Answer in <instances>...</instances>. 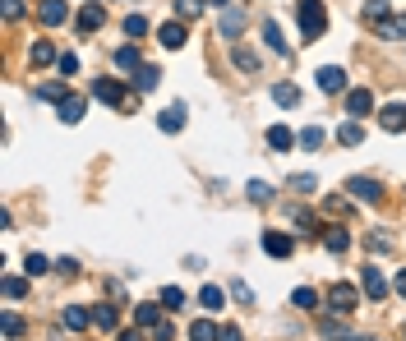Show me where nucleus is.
I'll return each instance as SVG.
<instances>
[{"label": "nucleus", "mask_w": 406, "mask_h": 341, "mask_svg": "<svg viewBox=\"0 0 406 341\" xmlns=\"http://www.w3.org/2000/svg\"><path fill=\"white\" fill-rule=\"evenodd\" d=\"M296 19H301V37L305 42H318V37H323V28H328L323 0H301V5H296Z\"/></svg>", "instance_id": "nucleus-1"}, {"label": "nucleus", "mask_w": 406, "mask_h": 341, "mask_svg": "<svg viewBox=\"0 0 406 341\" xmlns=\"http://www.w3.org/2000/svg\"><path fill=\"white\" fill-rule=\"evenodd\" d=\"M93 97L106 106H115V111H130L134 106V88H125L120 79H93Z\"/></svg>", "instance_id": "nucleus-2"}, {"label": "nucleus", "mask_w": 406, "mask_h": 341, "mask_svg": "<svg viewBox=\"0 0 406 341\" xmlns=\"http://www.w3.org/2000/svg\"><path fill=\"white\" fill-rule=\"evenodd\" d=\"M355 305H360V295H355L351 281H337V286L328 290V309H337V314H351Z\"/></svg>", "instance_id": "nucleus-3"}, {"label": "nucleus", "mask_w": 406, "mask_h": 341, "mask_svg": "<svg viewBox=\"0 0 406 341\" xmlns=\"http://www.w3.org/2000/svg\"><path fill=\"white\" fill-rule=\"evenodd\" d=\"M346 194H351V199H360V203H379V199H383L379 180H370V175H351V180H346Z\"/></svg>", "instance_id": "nucleus-4"}, {"label": "nucleus", "mask_w": 406, "mask_h": 341, "mask_svg": "<svg viewBox=\"0 0 406 341\" xmlns=\"http://www.w3.org/2000/svg\"><path fill=\"white\" fill-rule=\"evenodd\" d=\"M264 254L268 258H291L296 254V240L286 231H264Z\"/></svg>", "instance_id": "nucleus-5"}, {"label": "nucleus", "mask_w": 406, "mask_h": 341, "mask_svg": "<svg viewBox=\"0 0 406 341\" xmlns=\"http://www.w3.org/2000/svg\"><path fill=\"white\" fill-rule=\"evenodd\" d=\"M185 125H189V111H185V102H171L167 111L157 115V130H162V134H180Z\"/></svg>", "instance_id": "nucleus-6"}, {"label": "nucleus", "mask_w": 406, "mask_h": 341, "mask_svg": "<svg viewBox=\"0 0 406 341\" xmlns=\"http://www.w3.org/2000/svg\"><path fill=\"white\" fill-rule=\"evenodd\" d=\"M379 130H388V134H402V130H406V102L379 106Z\"/></svg>", "instance_id": "nucleus-7"}, {"label": "nucleus", "mask_w": 406, "mask_h": 341, "mask_svg": "<svg viewBox=\"0 0 406 341\" xmlns=\"http://www.w3.org/2000/svg\"><path fill=\"white\" fill-rule=\"evenodd\" d=\"M360 290H365V300H388V281H383V272L374 263L360 272Z\"/></svg>", "instance_id": "nucleus-8"}, {"label": "nucleus", "mask_w": 406, "mask_h": 341, "mask_svg": "<svg viewBox=\"0 0 406 341\" xmlns=\"http://www.w3.org/2000/svg\"><path fill=\"white\" fill-rule=\"evenodd\" d=\"M370 111H374V93L370 88H351V93H346V115L360 120V115H370Z\"/></svg>", "instance_id": "nucleus-9"}, {"label": "nucleus", "mask_w": 406, "mask_h": 341, "mask_svg": "<svg viewBox=\"0 0 406 341\" xmlns=\"http://www.w3.org/2000/svg\"><path fill=\"white\" fill-rule=\"evenodd\" d=\"M268 148L291 152V148H301V134H291V125H273V130H268Z\"/></svg>", "instance_id": "nucleus-10"}, {"label": "nucleus", "mask_w": 406, "mask_h": 341, "mask_svg": "<svg viewBox=\"0 0 406 341\" xmlns=\"http://www.w3.org/2000/svg\"><path fill=\"white\" fill-rule=\"evenodd\" d=\"M314 83L323 88L328 97H333V93H346V70H337V65H323V70L314 74Z\"/></svg>", "instance_id": "nucleus-11"}, {"label": "nucleus", "mask_w": 406, "mask_h": 341, "mask_svg": "<svg viewBox=\"0 0 406 341\" xmlns=\"http://www.w3.org/2000/svg\"><path fill=\"white\" fill-rule=\"evenodd\" d=\"M37 19H42L46 28H61L65 19H70V5H65V0H42V5H37Z\"/></svg>", "instance_id": "nucleus-12"}, {"label": "nucleus", "mask_w": 406, "mask_h": 341, "mask_svg": "<svg viewBox=\"0 0 406 341\" xmlns=\"http://www.w3.org/2000/svg\"><path fill=\"white\" fill-rule=\"evenodd\" d=\"M157 42L167 46V51H180V46L189 42V33H185V19H176V23H162V33H157Z\"/></svg>", "instance_id": "nucleus-13"}, {"label": "nucleus", "mask_w": 406, "mask_h": 341, "mask_svg": "<svg viewBox=\"0 0 406 341\" xmlns=\"http://www.w3.org/2000/svg\"><path fill=\"white\" fill-rule=\"evenodd\" d=\"M74 23H79V33H98V28L106 23V9L98 5V0H88V5L79 9V19H74Z\"/></svg>", "instance_id": "nucleus-14"}, {"label": "nucleus", "mask_w": 406, "mask_h": 341, "mask_svg": "<svg viewBox=\"0 0 406 341\" xmlns=\"http://www.w3.org/2000/svg\"><path fill=\"white\" fill-rule=\"evenodd\" d=\"M231 61H236L240 74H259V70H264V61H259L254 46H231Z\"/></svg>", "instance_id": "nucleus-15"}, {"label": "nucleus", "mask_w": 406, "mask_h": 341, "mask_svg": "<svg viewBox=\"0 0 406 341\" xmlns=\"http://www.w3.org/2000/svg\"><path fill=\"white\" fill-rule=\"evenodd\" d=\"M134 323H139V327H152V332H157V327L167 323V318H162V300H157V305H148V300H143V305H134Z\"/></svg>", "instance_id": "nucleus-16"}, {"label": "nucleus", "mask_w": 406, "mask_h": 341, "mask_svg": "<svg viewBox=\"0 0 406 341\" xmlns=\"http://www.w3.org/2000/svg\"><path fill=\"white\" fill-rule=\"evenodd\" d=\"M157 83H162V70H157V65H139V70H134V79H130L134 93H152Z\"/></svg>", "instance_id": "nucleus-17"}, {"label": "nucleus", "mask_w": 406, "mask_h": 341, "mask_svg": "<svg viewBox=\"0 0 406 341\" xmlns=\"http://www.w3.org/2000/svg\"><path fill=\"white\" fill-rule=\"evenodd\" d=\"M374 33L388 37V42H406V14H392V19H383V23H374Z\"/></svg>", "instance_id": "nucleus-18"}, {"label": "nucleus", "mask_w": 406, "mask_h": 341, "mask_svg": "<svg viewBox=\"0 0 406 341\" xmlns=\"http://www.w3.org/2000/svg\"><path fill=\"white\" fill-rule=\"evenodd\" d=\"M245 23H249V19L240 14V9H222V19H217V33H222V37H236V33H245Z\"/></svg>", "instance_id": "nucleus-19"}, {"label": "nucleus", "mask_w": 406, "mask_h": 341, "mask_svg": "<svg viewBox=\"0 0 406 341\" xmlns=\"http://www.w3.org/2000/svg\"><path fill=\"white\" fill-rule=\"evenodd\" d=\"M323 249H328V254H346V249H351L346 226H328V231H323Z\"/></svg>", "instance_id": "nucleus-20"}, {"label": "nucleus", "mask_w": 406, "mask_h": 341, "mask_svg": "<svg viewBox=\"0 0 406 341\" xmlns=\"http://www.w3.org/2000/svg\"><path fill=\"white\" fill-rule=\"evenodd\" d=\"M61 323L70 327V332H83V327L93 323V314H88V309H79V305H70V309H65V314H61Z\"/></svg>", "instance_id": "nucleus-21"}, {"label": "nucleus", "mask_w": 406, "mask_h": 341, "mask_svg": "<svg viewBox=\"0 0 406 341\" xmlns=\"http://www.w3.org/2000/svg\"><path fill=\"white\" fill-rule=\"evenodd\" d=\"M56 115H61L65 125H79V120H83V97H74V93H70V97L61 102V111H56Z\"/></svg>", "instance_id": "nucleus-22"}, {"label": "nucleus", "mask_w": 406, "mask_h": 341, "mask_svg": "<svg viewBox=\"0 0 406 341\" xmlns=\"http://www.w3.org/2000/svg\"><path fill=\"white\" fill-rule=\"evenodd\" d=\"M199 305L208 309V314H217V309L227 305V290H222V286H203V290H199Z\"/></svg>", "instance_id": "nucleus-23"}, {"label": "nucleus", "mask_w": 406, "mask_h": 341, "mask_svg": "<svg viewBox=\"0 0 406 341\" xmlns=\"http://www.w3.org/2000/svg\"><path fill=\"white\" fill-rule=\"evenodd\" d=\"M189 341H222V327L212 323V318H199V323L189 327Z\"/></svg>", "instance_id": "nucleus-24"}, {"label": "nucleus", "mask_w": 406, "mask_h": 341, "mask_svg": "<svg viewBox=\"0 0 406 341\" xmlns=\"http://www.w3.org/2000/svg\"><path fill=\"white\" fill-rule=\"evenodd\" d=\"M323 341H365L360 332H351V327H342V323H328L323 318V332H318Z\"/></svg>", "instance_id": "nucleus-25"}, {"label": "nucleus", "mask_w": 406, "mask_h": 341, "mask_svg": "<svg viewBox=\"0 0 406 341\" xmlns=\"http://www.w3.org/2000/svg\"><path fill=\"white\" fill-rule=\"evenodd\" d=\"M273 102L277 106H301V88L296 83H273Z\"/></svg>", "instance_id": "nucleus-26"}, {"label": "nucleus", "mask_w": 406, "mask_h": 341, "mask_svg": "<svg viewBox=\"0 0 406 341\" xmlns=\"http://www.w3.org/2000/svg\"><path fill=\"white\" fill-rule=\"evenodd\" d=\"M264 42H268V46H273V51H277V56H286V37H282V28H277V23H273V19H264Z\"/></svg>", "instance_id": "nucleus-27"}, {"label": "nucleus", "mask_w": 406, "mask_h": 341, "mask_svg": "<svg viewBox=\"0 0 406 341\" xmlns=\"http://www.w3.org/2000/svg\"><path fill=\"white\" fill-rule=\"evenodd\" d=\"M115 65H120V70H139V65H143V56H139V46H120V51H115Z\"/></svg>", "instance_id": "nucleus-28"}, {"label": "nucleus", "mask_w": 406, "mask_h": 341, "mask_svg": "<svg viewBox=\"0 0 406 341\" xmlns=\"http://www.w3.org/2000/svg\"><path fill=\"white\" fill-rule=\"evenodd\" d=\"M148 14H130V19H125V33H130L134 37V42H143V37H148Z\"/></svg>", "instance_id": "nucleus-29"}, {"label": "nucleus", "mask_w": 406, "mask_h": 341, "mask_svg": "<svg viewBox=\"0 0 406 341\" xmlns=\"http://www.w3.org/2000/svg\"><path fill=\"white\" fill-rule=\"evenodd\" d=\"M337 139H342L346 148H360V143H365V130H360V125H355V120H346L342 130H337Z\"/></svg>", "instance_id": "nucleus-30"}, {"label": "nucleus", "mask_w": 406, "mask_h": 341, "mask_svg": "<svg viewBox=\"0 0 406 341\" xmlns=\"http://www.w3.org/2000/svg\"><path fill=\"white\" fill-rule=\"evenodd\" d=\"M245 194H249V203H273V184L268 180H249Z\"/></svg>", "instance_id": "nucleus-31"}, {"label": "nucleus", "mask_w": 406, "mask_h": 341, "mask_svg": "<svg viewBox=\"0 0 406 341\" xmlns=\"http://www.w3.org/2000/svg\"><path fill=\"white\" fill-rule=\"evenodd\" d=\"M0 290H5V300H24L28 295V281L24 277H0Z\"/></svg>", "instance_id": "nucleus-32"}, {"label": "nucleus", "mask_w": 406, "mask_h": 341, "mask_svg": "<svg viewBox=\"0 0 406 341\" xmlns=\"http://www.w3.org/2000/svg\"><path fill=\"white\" fill-rule=\"evenodd\" d=\"M33 65H61L56 46H51V42H33Z\"/></svg>", "instance_id": "nucleus-33"}, {"label": "nucleus", "mask_w": 406, "mask_h": 341, "mask_svg": "<svg viewBox=\"0 0 406 341\" xmlns=\"http://www.w3.org/2000/svg\"><path fill=\"white\" fill-rule=\"evenodd\" d=\"M323 139H328V134L318 130V125H309V130H301V148H305V152H318V148H323Z\"/></svg>", "instance_id": "nucleus-34"}, {"label": "nucleus", "mask_w": 406, "mask_h": 341, "mask_svg": "<svg viewBox=\"0 0 406 341\" xmlns=\"http://www.w3.org/2000/svg\"><path fill=\"white\" fill-rule=\"evenodd\" d=\"M388 9H392L388 0H365V19H370V23H383V19H392Z\"/></svg>", "instance_id": "nucleus-35"}, {"label": "nucleus", "mask_w": 406, "mask_h": 341, "mask_svg": "<svg viewBox=\"0 0 406 341\" xmlns=\"http://www.w3.org/2000/svg\"><path fill=\"white\" fill-rule=\"evenodd\" d=\"M0 327H5V337H24V332H28V323H24V318L14 314V309H9V314L0 318Z\"/></svg>", "instance_id": "nucleus-36"}, {"label": "nucleus", "mask_w": 406, "mask_h": 341, "mask_svg": "<svg viewBox=\"0 0 406 341\" xmlns=\"http://www.w3.org/2000/svg\"><path fill=\"white\" fill-rule=\"evenodd\" d=\"M208 0H176V19H199Z\"/></svg>", "instance_id": "nucleus-37"}, {"label": "nucleus", "mask_w": 406, "mask_h": 341, "mask_svg": "<svg viewBox=\"0 0 406 341\" xmlns=\"http://www.w3.org/2000/svg\"><path fill=\"white\" fill-rule=\"evenodd\" d=\"M162 309H185V290L167 286V290H162Z\"/></svg>", "instance_id": "nucleus-38"}, {"label": "nucleus", "mask_w": 406, "mask_h": 341, "mask_svg": "<svg viewBox=\"0 0 406 341\" xmlns=\"http://www.w3.org/2000/svg\"><path fill=\"white\" fill-rule=\"evenodd\" d=\"M37 97H42V102H65L70 93H65V83H42V88H37Z\"/></svg>", "instance_id": "nucleus-39"}, {"label": "nucleus", "mask_w": 406, "mask_h": 341, "mask_svg": "<svg viewBox=\"0 0 406 341\" xmlns=\"http://www.w3.org/2000/svg\"><path fill=\"white\" fill-rule=\"evenodd\" d=\"M93 323L111 332V327H115V309H111V305H98V309H93Z\"/></svg>", "instance_id": "nucleus-40"}, {"label": "nucleus", "mask_w": 406, "mask_h": 341, "mask_svg": "<svg viewBox=\"0 0 406 341\" xmlns=\"http://www.w3.org/2000/svg\"><path fill=\"white\" fill-rule=\"evenodd\" d=\"M46 268H51V263H46L42 254H28V258H24V272H28V277H42Z\"/></svg>", "instance_id": "nucleus-41"}, {"label": "nucleus", "mask_w": 406, "mask_h": 341, "mask_svg": "<svg viewBox=\"0 0 406 341\" xmlns=\"http://www.w3.org/2000/svg\"><path fill=\"white\" fill-rule=\"evenodd\" d=\"M291 300H296V309H314V305H318V290H309V286H301V290H296V295H291Z\"/></svg>", "instance_id": "nucleus-42"}, {"label": "nucleus", "mask_w": 406, "mask_h": 341, "mask_svg": "<svg viewBox=\"0 0 406 341\" xmlns=\"http://www.w3.org/2000/svg\"><path fill=\"white\" fill-rule=\"evenodd\" d=\"M56 70H61L65 79H70V74H79V56H74V51H65V56H61V65H56Z\"/></svg>", "instance_id": "nucleus-43"}, {"label": "nucleus", "mask_w": 406, "mask_h": 341, "mask_svg": "<svg viewBox=\"0 0 406 341\" xmlns=\"http://www.w3.org/2000/svg\"><path fill=\"white\" fill-rule=\"evenodd\" d=\"M314 184H318L314 175H291V189L296 194H314Z\"/></svg>", "instance_id": "nucleus-44"}, {"label": "nucleus", "mask_w": 406, "mask_h": 341, "mask_svg": "<svg viewBox=\"0 0 406 341\" xmlns=\"http://www.w3.org/2000/svg\"><path fill=\"white\" fill-rule=\"evenodd\" d=\"M291 221H296V226H301V231H314V217H309L305 208H291Z\"/></svg>", "instance_id": "nucleus-45"}, {"label": "nucleus", "mask_w": 406, "mask_h": 341, "mask_svg": "<svg viewBox=\"0 0 406 341\" xmlns=\"http://www.w3.org/2000/svg\"><path fill=\"white\" fill-rule=\"evenodd\" d=\"M231 295H236L240 305H254V295H249V286H245V281H231Z\"/></svg>", "instance_id": "nucleus-46"}, {"label": "nucleus", "mask_w": 406, "mask_h": 341, "mask_svg": "<svg viewBox=\"0 0 406 341\" xmlns=\"http://www.w3.org/2000/svg\"><path fill=\"white\" fill-rule=\"evenodd\" d=\"M5 19L14 23V19H24V0H5Z\"/></svg>", "instance_id": "nucleus-47"}, {"label": "nucleus", "mask_w": 406, "mask_h": 341, "mask_svg": "<svg viewBox=\"0 0 406 341\" xmlns=\"http://www.w3.org/2000/svg\"><path fill=\"white\" fill-rule=\"evenodd\" d=\"M56 272H61V277H74V272H79V263H74V258H61V263H56Z\"/></svg>", "instance_id": "nucleus-48"}, {"label": "nucleus", "mask_w": 406, "mask_h": 341, "mask_svg": "<svg viewBox=\"0 0 406 341\" xmlns=\"http://www.w3.org/2000/svg\"><path fill=\"white\" fill-rule=\"evenodd\" d=\"M328 212H337V217H346L351 208H346V199H328Z\"/></svg>", "instance_id": "nucleus-49"}, {"label": "nucleus", "mask_w": 406, "mask_h": 341, "mask_svg": "<svg viewBox=\"0 0 406 341\" xmlns=\"http://www.w3.org/2000/svg\"><path fill=\"white\" fill-rule=\"evenodd\" d=\"M222 341H245V332L240 327H222Z\"/></svg>", "instance_id": "nucleus-50"}, {"label": "nucleus", "mask_w": 406, "mask_h": 341, "mask_svg": "<svg viewBox=\"0 0 406 341\" xmlns=\"http://www.w3.org/2000/svg\"><path fill=\"white\" fill-rule=\"evenodd\" d=\"M120 341H143V327H134V332H120Z\"/></svg>", "instance_id": "nucleus-51"}, {"label": "nucleus", "mask_w": 406, "mask_h": 341, "mask_svg": "<svg viewBox=\"0 0 406 341\" xmlns=\"http://www.w3.org/2000/svg\"><path fill=\"white\" fill-rule=\"evenodd\" d=\"M392 286H397V290H402V295H406V268L397 272V281H392Z\"/></svg>", "instance_id": "nucleus-52"}, {"label": "nucleus", "mask_w": 406, "mask_h": 341, "mask_svg": "<svg viewBox=\"0 0 406 341\" xmlns=\"http://www.w3.org/2000/svg\"><path fill=\"white\" fill-rule=\"evenodd\" d=\"M208 5H212V9H231V0H208Z\"/></svg>", "instance_id": "nucleus-53"}, {"label": "nucleus", "mask_w": 406, "mask_h": 341, "mask_svg": "<svg viewBox=\"0 0 406 341\" xmlns=\"http://www.w3.org/2000/svg\"><path fill=\"white\" fill-rule=\"evenodd\" d=\"M402 332H406V327H402Z\"/></svg>", "instance_id": "nucleus-54"}]
</instances>
